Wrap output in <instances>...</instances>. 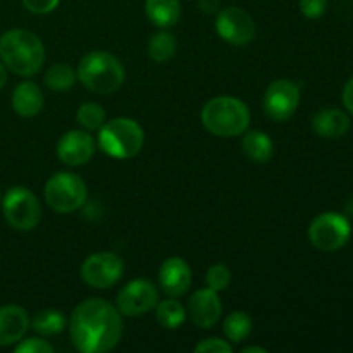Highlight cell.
<instances>
[{"label":"cell","instance_id":"cell-1","mask_svg":"<svg viewBox=\"0 0 353 353\" xmlns=\"http://www.w3.org/2000/svg\"><path fill=\"white\" fill-rule=\"evenodd\" d=\"M69 336L83 353L109 352L123 336V314L102 299H88L71 314Z\"/></svg>","mask_w":353,"mask_h":353},{"label":"cell","instance_id":"cell-2","mask_svg":"<svg viewBox=\"0 0 353 353\" xmlns=\"http://www.w3.org/2000/svg\"><path fill=\"white\" fill-rule=\"evenodd\" d=\"M0 61L12 72L28 78L43 68L45 47L31 31L9 30L0 37Z\"/></svg>","mask_w":353,"mask_h":353},{"label":"cell","instance_id":"cell-3","mask_svg":"<svg viewBox=\"0 0 353 353\" xmlns=\"http://www.w3.org/2000/svg\"><path fill=\"white\" fill-rule=\"evenodd\" d=\"M202 124L216 137H240L250 124V110L240 99L216 97L203 105Z\"/></svg>","mask_w":353,"mask_h":353},{"label":"cell","instance_id":"cell-4","mask_svg":"<svg viewBox=\"0 0 353 353\" xmlns=\"http://www.w3.org/2000/svg\"><path fill=\"white\" fill-rule=\"evenodd\" d=\"M78 79L93 93L109 95L124 81V65L116 55L95 50L86 54L78 65Z\"/></svg>","mask_w":353,"mask_h":353},{"label":"cell","instance_id":"cell-5","mask_svg":"<svg viewBox=\"0 0 353 353\" xmlns=\"http://www.w3.org/2000/svg\"><path fill=\"white\" fill-rule=\"evenodd\" d=\"M145 141L140 124L128 117L107 121L99 130V145L114 159H131L141 150Z\"/></svg>","mask_w":353,"mask_h":353},{"label":"cell","instance_id":"cell-6","mask_svg":"<svg viewBox=\"0 0 353 353\" xmlns=\"http://www.w3.org/2000/svg\"><path fill=\"white\" fill-rule=\"evenodd\" d=\"M45 202L59 214H69L78 210L86 202V185L74 172H55L50 176L43 190Z\"/></svg>","mask_w":353,"mask_h":353},{"label":"cell","instance_id":"cell-7","mask_svg":"<svg viewBox=\"0 0 353 353\" xmlns=\"http://www.w3.org/2000/svg\"><path fill=\"white\" fill-rule=\"evenodd\" d=\"M3 217L17 231H31L41 219V205L37 195L24 186H14L3 195Z\"/></svg>","mask_w":353,"mask_h":353},{"label":"cell","instance_id":"cell-8","mask_svg":"<svg viewBox=\"0 0 353 353\" xmlns=\"http://www.w3.org/2000/svg\"><path fill=\"white\" fill-rule=\"evenodd\" d=\"M350 221L343 214L324 212L317 216L309 226V240L317 250H340L350 240Z\"/></svg>","mask_w":353,"mask_h":353},{"label":"cell","instance_id":"cell-9","mask_svg":"<svg viewBox=\"0 0 353 353\" xmlns=\"http://www.w3.org/2000/svg\"><path fill=\"white\" fill-rule=\"evenodd\" d=\"M124 271V262L114 252H99L83 262L81 279L97 290H107L116 285Z\"/></svg>","mask_w":353,"mask_h":353},{"label":"cell","instance_id":"cell-10","mask_svg":"<svg viewBox=\"0 0 353 353\" xmlns=\"http://www.w3.org/2000/svg\"><path fill=\"white\" fill-rule=\"evenodd\" d=\"M159 303V292L148 279L130 281L117 293V309L123 316L138 317L155 309Z\"/></svg>","mask_w":353,"mask_h":353},{"label":"cell","instance_id":"cell-11","mask_svg":"<svg viewBox=\"0 0 353 353\" xmlns=\"http://www.w3.org/2000/svg\"><path fill=\"white\" fill-rule=\"evenodd\" d=\"M216 31L231 45H247L255 37V23L247 10L240 7H226L217 12Z\"/></svg>","mask_w":353,"mask_h":353},{"label":"cell","instance_id":"cell-12","mask_svg":"<svg viewBox=\"0 0 353 353\" xmlns=\"http://www.w3.org/2000/svg\"><path fill=\"white\" fill-rule=\"evenodd\" d=\"M300 90L290 79H276L264 93V110L271 119L286 121L296 112Z\"/></svg>","mask_w":353,"mask_h":353},{"label":"cell","instance_id":"cell-13","mask_svg":"<svg viewBox=\"0 0 353 353\" xmlns=\"http://www.w3.org/2000/svg\"><path fill=\"white\" fill-rule=\"evenodd\" d=\"M95 154V140L90 133L79 130L62 134L57 143V155L64 164L83 165Z\"/></svg>","mask_w":353,"mask_h":353},{"label":"cell","instance_id":"cell-14","mask_svg":"<svg viewBox=\"0 0 353 353\" xmlns=\"http://www.w3.org/2000/svg\"><path fill=\"white\" fill-rule=\"evenodd\" d=\"M188 312L190 319L193 321L195 326L207 330V327H212L214 324H217L221 312H223V303L217 296V292H214V290H199L190 299Z\"/></svg>","mask_w":353,"mask_h":353},{"label":"cell","instance_id":"cell-15","mask_svg":"<svg viewBox=\"0 0 353 353\" xmlns=\"http://www.w3.org/2000/svg\"><path fill=\"white\" fill-rule=\"evenodd\" d=\"M159 285L169 296H181L192 286V269L181 257H169L159 271Z\"/></svg>","mask_w":353,"mask_h":353},{"label":"cell","instance_id":"cell-16","mask_svg":"<svg viewBox=\"0 0 353 353\" xmlns=\"http://www.w3.org/2000/svg\"><path fill=\"white\" fill-rule=\"evenodd\" d=\"M30 324V316L23 307H0V347H9L23 340Z\"/></svg>","mask_w":353,"mask_h":353},{"label":"cell","instance_id":"cell-17","mask_svg":"<svg viewBox=\"0 0 353 353\" xmlns=\"http://www.w3.org/2000/svg\"><path fill=\"white\" fill-rule=\"evenodd\" d=\"M12 109L21 117H33L43 109V93L37 83L23 81L12 92Z\"/></svg>","mask_w":353,"mask_h":353},{"label":"cell","instance_id":"cell-18","mask_svg":"<svg viewBox=\"0 0 353 353\" xmlns=\"http://www.w3.org/2000/svg\"><path fill=\"white\" fill-rule=\"evenodd\" d=\"M316 133L323 138H340L350 130V119L338 109H324L312 119Z\"/></svg>","mask_w":353,"mask_h":353},{"label":"cell","instance_id":"cell-19","mask_svg":"<svg viewBox=\"0 0 353 353\" xmlns=\"http://www.w3.org/2000/svg\"><path fill=\"white\" fill-rule=\"evenodd\" d=\"M145 14L155 26L172 28L181 16L179 0H145Z\"/></svg>","mask_w":353,"mask_h":353},{"label":"cell","instance_id":"cell-20","mask_svg":"<svg viewBox=\"0 0 353 353\" xmlns=\"http://www.w3.org/2000/svg\"><path fill=\"white\" fill-rule=\"evenodd\" d=\"M241 148H243V154L250 161L261 162V164L268 162L274 154L272 140L262 131H248V133H245L243 140H241Z\"/></svg>","mask_w":353,"mask_h":353},{"label":"cell","instance_id":"cell-21","mask_svg":"<svg viewBox=\"0 0 353 353\" xmlns=\"http://www.w3.org/2000/svg\"><path fill=\"white\" fill-rule=\"evenodd\" d=\"M155 317H157V323L165 330H178L186 321V310L176 300V296H172L155 305Z\"/></svg>","mask_w":353,"mask_h":353},{"label":"cell","instance_id":"cell-22","mask_svg":"<svg viewBox=\"0 0 353 353\" xmlns=\"http://www.w3.org/2000/svg\"><path fill=\"white\" fill-rule=\"evenodd\" d=\"M30 326L33 327L34 333L41 334V336H52V334H59L64 331L65 317L59 310L47 309L38 312Z\"/></svg>","mask_w":353,"mask_h":353},{"label":"cell","instance_id":"cell-23","mask_svg":"<svg viewBox=\"0 0 353 353\" xmlns=\"http://www.w3.org/2000/svg\"><path fill=\"white\" fill-rule=\"evenodd\" d=\"M176 48H178V43H176L174 37L164 30L155 33L148 41V55L155 62L171 61L176 54Z\"/></svg>","mask_w":353,"mask_h":353},{"label":"cell","instance_id":"cell-24","mask_svg":"<svg viewBox=\"0 0 353 353\" xmlns=\"http://www.w3.org/2000/svg\"><path fill=\"white\" fill-rule=\"evenodd\" d=\"M224 334L230 341L233 343H241L243 340H247L252 333V319L248 314L236 310V312H231L230 316L224 321Z\"/></svg>","mask_w":353,"mask_h":353},{"label":"cell","instance_id":"cell-25","mask_svg":"<svg viewBox=\"0 0 353 353\" xmlns=\"http://www.w3.org/2000/svg\"><path fill=\"white\" fill-rule=\"evenodd\" d=\"M76 79H78V74L74 69L65 64H55L45 72V85L54 92H68L74 86Z\"/></svg>","mask_w":353,"mask_h":353},{"label":"cell","instance_id":"cell-26","mask_svg":"<svg viewBox=\"0 0 353 353\" xmlns=\"http://www.w3.org/2000/svg\"><path fill=\"white\" fill-rule=\"evenodd\" d=\"M76 119L86 131L100 130L105 123V110L95 102H85L76 112Z\"/></svg>","mask_w":353,"mask_h":353},{"label":"cell","instance_id":"cell-27","mask_svg":"<svg viewBox=\"0 0 353 353\" xmlns=\"http://www.w3.org/2000/svg\"><path fill=\"white\" fill-rule=\"evenodd\" d=\"M205 279H207V285H209L210 290H214V292H217V293L223 292V290H226L231 283L230 268L224 264L210 265L209 271H207Z\"/></svg>","mask_w":353,"mask_h":353},{"label":"cell","instance_id":"cell-28","mask_svg":"<svg viewBox=\"0 0 353 353\" xmlns=\"http://www.w3.org/2000/svg\"><path fill=\"white\" fill-rule=\"evenodd\" d=\"M16 353H52L54 347L40 338H26V340L17 341V347L14 348Z\"/></svg>","mask_w":353,"mask_h":353},{"label":"cell","instance_id":"cell-29","mask_svg":"<svg viewBox=\"0 0 353 353\" xmlns=\"http://www.w3.org/2000/svg\"><path fill=\"white\" fill-rule=\"evenodd\" d=\"M231 343L219 338H207L195 347L196 353H231Z\"/></svg>","mask_w":353,"mask_h":353},{"label":"cell","instance_id":"cell-30","mask_svg":"<svg viewBox=\"0 0 353 353\" xmlns=\"http://www.w3.org/2000/svg\"><path fill=\"white\" fill-rule=\"evenodd\" d=\"M327 0H300V10L309 19H317L326 12Z\"/></svg>","mask_w":353,"mask_h":353},{"label":"cell","instance_id":"cell-31","mask_svg":"<svg viewBox=\"0 0 353 353\" xmlns=\"http://www.w3.org/2000/svg\"><path fill=\"white\" fill-rule=\"evenodd\" d=\"M23 6L33 14H48L59 6V0H23Z\"/></svg>","mask_w":353,"mask_h":353},{"label":"cell","instance_id":"cell-32","mask_svg":"<svg viewBox=\"0 0 353 353\" xmlns=\"http://www.w3.org/2000/svg\"><path fill=\"white\" fill-rule=\"evenodd\" d=\"M199 7L202 12L217 14L219 12V0H199Z\"/></svg>","mask_w":353,"mask_h":353},{"label":"cell","instance_id":"cell-33","mask_svg":"<svg viewBox=\"0 0 353 353\" xmlns=\"http://www.w3.org/2000/svg\"><path fill=\"white\" fill-rule=\"evenodd\" d=\"M343 103L348 110L353 114V78L345 85L343 90Z\"/></svg>","mask_w":353,"mask_h":353},{"label":"cell","instance_id":"cell-34","mask_svg":"<svg viewBox=\"0 0 353 353\" xmlns=\"http://www.w3.org/2000/svg\"><path fill=\"white\" fill-rule=\"evenodd\" d=\"M6 83H7V69L6 65H3V62L0 61V90L6 86Z\"/></svg>","mask_w":353,"mask_h":353},{"label":"cell","instance_id":"cell-35","mask_svg":"<svg viewBox=\"0 0 353 353\" xmlns=\"http://www.w3.org/2000/svg\"><path fill=\"white\" fill-rule=\"evenodd\" d=\"M241 352L243 353H265L268 350H265V348H261V347H245Z\"/></svg>","mask_w":353,"mask_h":353}]
</instances>
